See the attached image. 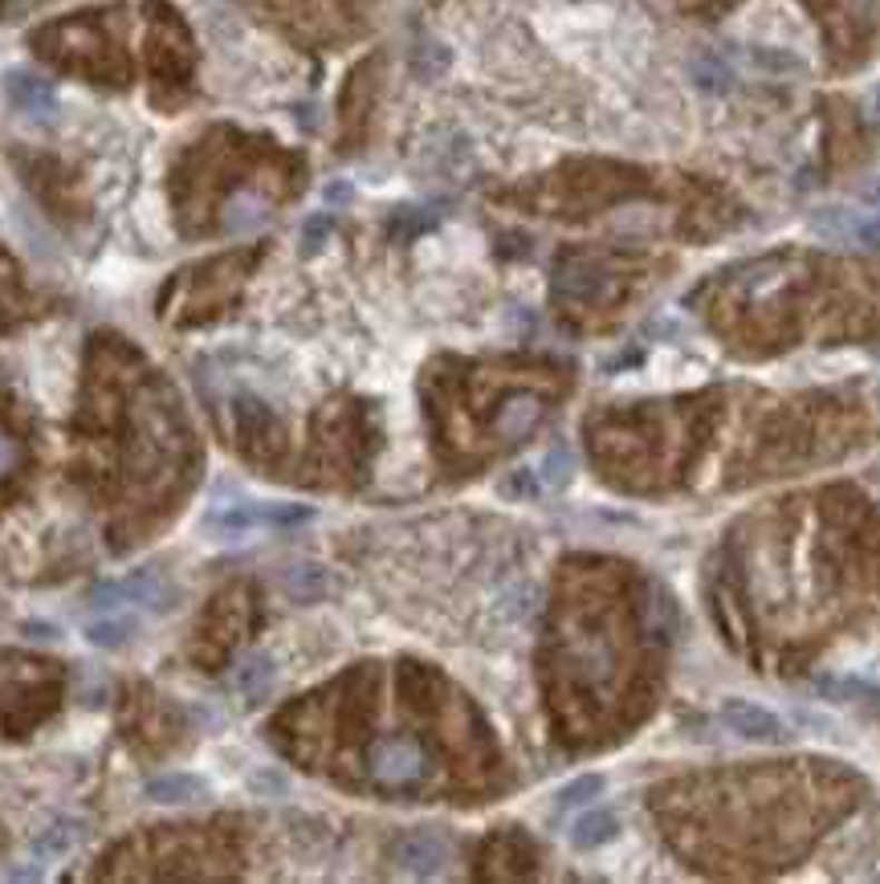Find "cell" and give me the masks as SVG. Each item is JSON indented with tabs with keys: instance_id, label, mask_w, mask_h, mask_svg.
<instances>
[{
	"instance_id": "obj_12",
	"label": "cell",
	"mask_w": 880,
	"mask_h": 884,
	"mask_svg": "<svg viewBox=\"0 0 880 884\" xmlns=\"http://www.w3.org/2000/svg\"><path fill=\"white\" fill-rule=\"evenodd\" d=\"M542 485H567V477H571V453H563V448H550L547 453V460H542Z\"/></svg>"
},
{
	"instance_id": "obj_10",
	"label": "cell",
	"mask_w": 880,
	"mask_h": 884,
	"mask_svg": "<svg viewBox=\"0 0 880 884\" xmlns=\"http://www.w3.org/2000/svg\"><path fill=\"white\" fill-rule=\"evenodd\" d=\"M286 587L294 591L297 600H319L322 591H326V575H322L319 566H294L286 579Z\"/></svg>"
},
{
	"instance_id": "obj_2",
	"label": "cell",
	"mask_w": 880,
	"mask_h": 884,
	"mask_svg": "<svg viewBox=\"0 0 880 884\" xmlns=\"http://www.w3.org/2000/svg\"><path fill=\"white\" fill-rule=\"evenodd\" d=\"M392 861H395V868L408 876H437L440 868L449 864V844H444L437 832L420 827V832H408V836L395 839Z\"/></svg>"
},
{
	"instance_id": "obj_9",
	"label": "cell",
	"mask_w": 880,
	"mask_h": 884,
	"mask_svg": "<svg viewBox=\"0 0 880 884\" xmlns=\"http://www.w3.org/2000/svg\"><path fill=\"white\" fill-rule=\"evenodd\" d=\"M693 78H697V86L702 90H710V95H722V90H730L734 86V74H730L726 61L717 58H697V66H693Z\"/></svg>"
},
{
	"instance_id": "obj_15",
	"label": "cell",
	"mask_w": 880,
	"mask_h": 884,
	"mask_svg": "<svg viewBox=\"0 0 880 884\" xmlns=\"http://www.w3.org/2000/svg\"><path fill=\"white\" fill-rule=\"evenodd\" d=\"M872 107H877V115H880V86H877V95H872Z\"/></svg>"
},
{
	"instance_id": "obj_14",
	"label": "cell",
	"mask_w": 880,
	"mask_h": 884,
	"mask_svg": "<svg viewBox=\"0 0 880 884\" xmlns=\"http://www.w3.org/2000/svg\"><path fill=\"white\" fill-rule=\"evenodd\" d=\"M322 236H326V216H314V221L306 224V253H314V249H319Z\"/></svg>"
},
{
	"instance_id": "obj_3",
	"label": "cell",
	"mask_w": 880,
	"mask_h": 884,
	"mask_svg": "<svg viewBox=\"0 0 880 884\" xmlns=\"http://www.w3.org/2000/svg\"><path fill=\"white\" fill-rule=\"evenodd\" d=\"M722 718L734 734L742 738H754V742H783V721L779 713H771L766 706L759 701H746V697H726L722 701Z\"/></svg>"
},
{
	"instance_id": "obj_13",
	"label": "cell",
	"mask_w": 880,
	"mask_h": 884,
	"mask_svg": "<svg viewBox=\"0 0 880 884\" xmlns=\"http://www.w3.org/2000/svg\"><path fill=\"white\" fill-rule=\"evenodd\" d=\"M17 465H21V445L12 440V433L0 428V477H9Z\"/></svg>"
},
{
	"instance_id": "obj_8",
	"label": "cell",
	"mask_w": 880,
	"mask_h": 884,
	"mask_svg": "<svg viewBox=\"0 0 880 884\" xmlns=\"http://www.w3.org/2000/svg\"><path fill=\"white\" fill-rule=\"evenodd\" d=\"M201 795H204V783L188 775H172V778L147 783V799H155V803H192V799H201Z\"/></svg>"
},
{
	"instance_id": "obj_7",
	"label": "cell",
	"mask_w": 880,
	"mask_h": 884,
	"mask_svg": "<svg viewBox=\"0 0 880 884\" xmlns=\"http://www.w3.org/2000/svg\"><path fill=\"white\" fill-rule=\"evenodd\" d=\"M274 684V664H270V657H262V652H253V657H245V661L237 664V689L250 701H257V697H265V689Z\"/></svg>"
},
{
	"instance_id": "obj_6",
	"label": "cell",
	"mask_w": 880,
	"mask_h": 884,
	"mask_svg": "<svg viewBox=\"0 0 880 884\" xmlns=\"http://www.w3.org/2000/svg\"><path fill=\"white\" fill-rule=\"evenodd\" d=\"M612 836H616V815L604 812V807H595V812L579 815V819H575V827H571V844L579 852L599 848V844H607Z\"/></svg>"
},
{
	"instance_id": "obj_4",
	"label": "cell",
	"mask_w": 880,
	"mask_h": 884,
	"mask_svg": "<svg viewBox=\"0 0 880 884\" xmlns=\"http://www.w3.org/2000/svg\"><path fill=\"white\" fill-rule=\"evenodd\" d=\"M538 420H542V400H538V396H510V400L498 408V416H493V433L514 445V440L530 437L538 428Z\"/></svg>"
},
{
	"instance_id": "obj_11",
	"label": "cell",
	"mask_w": 880,
	"mask_h": 884,
	"mask_svg": "<svg viewBox=\"0 0 880 884\" xmlns=\"http://www.w3.org/2000/svg\"><path fill=\"white\" fill-rule=\"evenodd\" d=\"M599 790H604V778H599V775L575 778V783H567V787L559 790V812H567V807H579V803L595 799Z\"/></svg>"
},
{
	"instance_id": "obj_5",
	"label": "cell",
	"mask_w": 880,
	"mask_h": 884,
	"mask_svg": "<svg viewBox=\"0 0 880 884\" xmlns=\"http://www.w3.org/2000/svg\"><path fill=\"white\" fill-rule=\"evenodd\" d=\"M4 90H9V98L25 110V115H33V118L53 115V90H49L41 78H33V74H9V78H4Z\"/></svg>"
},
{
	"instance_id": "obj_1",
	"label": "cell",
	"mask_w": 880,
	"mask_h": 884,
	"mask_svg": "<svg viewBox=\"0 0 880 884\" xmlns=\"http://www.w3.org/2000/svg\"><path fill=\"white\" fill-rule=\"evenodd\" d=\"M368 770L380 787L408 790L424 778V770H429V755H424V746H420L417 738H383V742L371 746Z\"/></svg>"
}]
</instances>
